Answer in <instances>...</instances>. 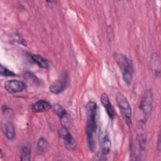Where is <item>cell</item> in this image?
Masks as SVG:
<instances>
[{"label": "cell", "mask_w": 161, "mask_h": 161, "mask_svg": "<svg viewBox=\"0 0 161 161\" xmlns=\"http://www.w3.org/2000/svg\"><path fill=\"white\" fill-rule=\"evenodd\" d=\"M97 106L95 102L90 101L86 104V138L88 148L91 152H94L95 150V138L96 134V116H97Z\"/></svg>", "instance_id": "1"}, {"label": "cell", "mask_w": 161, "mask_h": 161, "mask_svg": "<svg viewBox=\"0 0 161 161\" xmlns=\"http://www.w3.org/2000/svg\"><path fill=\"white\" fill-rule=\"evenodd\" d=\"M115 59L121 72L124 82L129 86L131 82L133 75V65L131 61L126 56L121 53H116L115 54Z\"/></svg>", "instance_id": "2"}, {"label": "cell", "mask_w": 161, "mask_h": 161, "mask_svg": "<svg viewBox=\"0 0 161 161\" xmlns=\"http://www.w3.org/2000/svg\"><path fill=\"white\" fill-rule=\"evenodd\" d=\"M116 101L125 122L128 127H131L132 125L131 108L127 98L121 92H118L116 95Z\"/></svg>", "instance_id": "3"}, {"label": "cell", "mask_w": 161, "mask_h": 161, "mask_svg": "<svg viewBox=\"0 0 161 161\" xmlns=\"http://www.w3.org/2000/svg\"><path fill=\"white\" fill-rule=\"evenodd\" d=\"M152 102L153 96L152 91L150 90L145 91L143 94L139 105V110L140 112H142L143 116L144 121L147 120L151 114Z\"/></svg>", "instance_id": "4"}, {"label": "cell", "mask_w": 161, "mask_h": 161, "mask_svg": "<svg viewBox=\"0 0 161 161\" xmlns=\"http://www.w3.org/2000/svg\"><path fill=\"white\" fill-rule=\"evenodd\" d=\"M58 135L64 140V145L68 150L71 151H74L75 150V141L65 126H62L58 130Z\"/></svg>", "instance_id": "5"}, {"label": "cell", "mask_w": 161, "mask_h": 161, "mask_svg": "<svg viewBox=\"0 0 161 161\" xmlns=\"http://www.w3.org/2000/svg\"><path fill=\"white\" fill-rule=\"evenodd\" d=\"M67 84V75L66 73H64L50 86L49 91L53 94H58L65 90Z\"/></svg>", "instance_id": "6"}, {"label": "cell", "mask_w": 161, "mask_h": 161, "mask_svg": "<svg viewBox=\"0 0 161 161\" xmlns=\"http://www.w3.org/2000/svg\"><path fill=\"white\" fill-rule=\"evenodd\" d=\"M4 88L9 92L16 93L24 90L26 84L24 82L18 80H8L4 83Z\"/></svg>", "instance_id": "7"}, {"label": "cell", "mask_w": 161, "mask_h": 161, "mask_svg": "<svg viewBox=\"0 0 161 161\" xmlns=\"http://www.w3.org/2000/svg\"><path fill=\"white\" fill-rule=\"evenodd\" d=\"M101 101L102 104L104 107V108L106 111V113H107L108 116L109 117V118L111 119H113L115 117V112H114V108H113V106L109 101V97L106 93H103L101 95Z\"/></svg>", "instance_id": "8"}, {"label": "cell", "mask_w": 161, "mask_h": 161, "mask_svg": "<svg viewBox=\"0 0 161 161\" xmlns=\"http://www.w3.org/2000/svg\"><path fill=\"white\" fill-rule=\"evenodd\" d=\"M52 108L51 104L46 100H40L35 103L31 106V109L34 112L40 113L48 111Z\"/></svg>", "instance_id": "9"}, {"label": "cell", "mask_w": 161, "mask_h": 161, "mask_svg": "<svg viewBox=\"0 0 161 161\" xmlns=\"http://www.w3.org/2000/svg\"><path fill=\"white\" fill-rule=\"evenodd\" d=\"M3 131L6 137L9 140H13L15 137V129L13 124L11 121H8L3 126Z\"/></svg>", "instance_id": "10"}, {"label": "cell", "mask_w": 161, "mask_h": 161, "mask_svg": "<svg viewBox=\"0 0 161 161\" xmlns=\"http://www.w3.org/2000/svg\"><path fill=\"white\" fill-rule=\"evenodd\" d=\"M101 152L104 155H107L109 153L111 147V142L107 133L103 135L101 139Z\"/></svg>", "instance_id": "11"}, {"label": "cell", "mask_w": 161, "mask_h": 161, "mask_svg": "<svg viewBox=\"0 0 161 161\" xmlns=\"http://www.w3.org/2000/svg\"><path fill=\"white\" fill-rule=\"evenodd\" d=\"M31 58L35 63H36L41 68L48 69L49 67V64L48 60L40 55L32 54L31 55Z\"/></svg>", "instance_id": "12"}, {"label": "cell", "mask_w": 161, "mask_h": 161, "mask_svg": "<svg viewBox=\"0 0 161 161\" xmlns=\"http://www.w3.org/2000/svg\"><path fill=\"white\" fill-rule=\"evenodd\" d=\"M49 146H50L49 143L45 138H44L43 137L40 138L38 140L37 143V147H36L37 153L40 155L45 153L49 148Z\"/></svg>", "instance_id": "13"}, {"label": "cell", "mask_w": 161, "mask_h": 161, "mask_svg": "<svg viewBox=\"0 0 161 161\" xmlns=\"http://www.w3.org/2000/svg\"><path fill=\"white\" fill-rule=\"evenodd\" d=\"M52 109L53 112L62 119L64 118H65L67 113L66 110L62 107V106H61L60 104H55L52 106Z\"/></svg>", "instance_id": "14"}, {"label": "cell", "mask_w": 161, "mask_h": 161, "mask_svg": "<svg viewBox=\"0 0 161 161\" xmlns=\"http://www.w3.org/2000/svg\"><path fill=\"white\" fill-rule=\"evenodd\" d=\"M21 160L29 161L31 160V147L30 145H25L21 150Z\"/></svg>", "instance_id": "15"}, {"label": "cell", "mask_w": 161, "mask_h": 161, "mask_svg": "<svg viewBox=\"0 0 161 161\" xmlns=\"http://www.w3.org/2000/svg\"><path fill=\"white\" fill-rule=\"evenodd\" d=\"M0 74H1V75L3 76V77H14V76H16V74L14 72L10 70L9 69H8L7 67L3 66V65H1Z\"/></svg>", "instance_id": "16"}, {"label": "cell", "mask_w": 161, "mask_h": 161, "mask_svg": "<svg viewBox=\"0 0 161 161\" xmlns=\"http://www.w3.org/2000/svg\"><path fill=\"white\" fill-rule=\"evenodd\" d=\"M138 146H139L140 150L143 152L145 150L146 142H147V138L145 135L143 134H141L140 135H139L138 138Z\"/></svg>", "instance_id": "17"}, {"label": "cell", "mask_w": 161, "mask_h": 161, "mask_svg": "<svg viewBox=\"0 0 161 161\" xmlns=\"http://www.w3.org/2000/svg\"><path fill=\"white\" fill-rule=\"evenodd\" d=\"M13 38L14 39V40L16 42H18L19 44H21L23 46H26L27 45V43L26 42V40L19 34L18 33H14L13 35Z\"/></svg>", "instance_id": "18"}, {"label": "cell", "mask_w": 161, "mask_h": 161, "mask_svg": "<svg viewBox=\"0 0 161 161\" xmlns=\"http://www.w3.org/2000/svg\"><path fill=\"white\" fill-rule=\"evenodd\" d=\"M94 160H106V158L104 156V154L101 152V153H97L96 156H94Z\"/></svg>", "instance_id": "19"}, {"label": "cell", "mask_w": 161, "mask_h": 161, "mask_svg": "<svg viewBox=\"0 0 161 161\" xmlns=\"http://www.w3.org/2000/svg\"><path fill=\"white\" fill-rule=\"evenodd\" d=\"M157 149L160 152V134L158 135V140H157Z\"/></svg>", "instance_id": "20"}]
</instances>
